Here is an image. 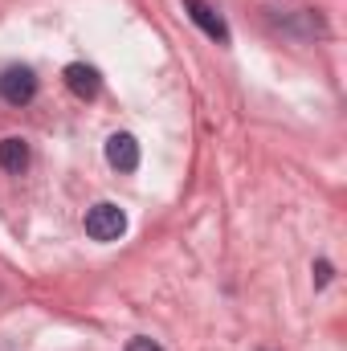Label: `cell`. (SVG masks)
<instances>
[{
  "mask_svg": "<svg viewBox=\"0 0 347 351\" xmlns=\"http://www.w3.org/2000/svg\"><path fill=\"white\" fill-rule=\"evenodd\" d=\"M184 8H188V16L196 21V29H200L204 37H213L217 45H229V25H225V16H221L208 0H184Z\"/></svg>",
  "mask_w": 347,
  "mask_h": 351,
  "instance_id": "obj_3",
  "label": "cell"
},
{
  "mask_svg": "<svg viewBox=\"0 0 347 351\" xmlns=\"http://www.w3.org/2000/svg\"><path fill=\"white\" fill-rule=\"evenodd\" d=\"M106 164L115 172H135L139 168V143H135V135H127V131L110 135L106 139Z\"/></svg>",
  "mask_w": 347,
  "mask_h": 351,
  "instance_id": "obj_4",
  "label": "cell"
},
{
  "mask_svg": "<svg viewBox=\"0 0 347 351\" xmlns=\"http://www.w3.org/2000/svg\"><path fill=\"white\" fill-rule=\"evenodd\" d=\"M0 98L8 106H29L37 98V74L29 66H8L0 74Z\"/></svg>",
  "mask_w": 347,
  "mask_h": 351,
  "instance_id": "obj_2",
  "label": "cell"
},
{
  "mask_svg": "<svg viewBox=\"0 0 347 351\" xmlns=\"http://www.w3.org/2000/svg\"><path fill=\"white\" fill-rule=\"evenodd\" d=\"M66 86L74 90L78 98H98V90H102V78H98V70L86 66V62H70L66 66Z\"/></svg>",
  "mask_w": 347,
  "mask_h": 351,
  "instance_id": "obj_5",
  "label": "cell"
},
{
  "mask_svg": "<svg viewBox=\"0 0 347 351\" xmlns=\"http://www.w3.org/2000/svg\"><path fill=\"white\" fill-rule=\"evenodd\" d=\"M127 351H164V348H160V343H152V339H131Z\"/></svg>",
  "mask_w": 347,
  "mask_h": 351,
  "instance_id": "obj_7",
  "label": "cell"
},
{
  "mask_svg": "<svg viewBox=\"0 0 347 351\" xmlns=\"http://www.w3.org/2000/svg\"><path fill=\"white\" fill-rule=\"evenodd\" d=\"M0 168L4 172H25L29 168V143L25 139H16V135H8V139H0Z\"/></svg>",
  "mask_w": 347,
  "mask_h": 351,
  "instance_id": "obj_6",
  "label": "cell"
},
{
  "mask_svg": "<svg viewBox=\"0 0 347 351\" xmlns=\"http://www.w3.org/2000/svg\"><path fill=\"white\" fill-rule=\"evenodd\" d=\"M86 233L94 241H119L127 233V213L119 204H110V200H98L86 213Z\"/></svg>",
  "mask_w": 347,
  "mask_h": 351,
  "instance_id": "obj_1",
  "label": "cell"
},
{
  "mask_svg": "<svg viewBox=\"0 0 347 351\" xmlns=\"http://www.w3.org/2000/svg\"><path fill=\"white\" fill-rule=\"evenodd\" d=\"M315 282H319V286H327V282H331V265H327V262L315 265Z\"/></svg>",
  "mask_w": 347,
  "mask_h": 351,
  "instance_id": "obj_8",
  "label": "cell"
}]
</instances>
